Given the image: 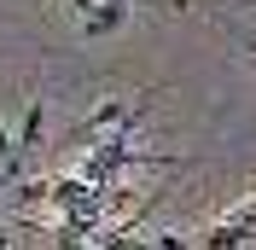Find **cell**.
<instances>
[{
  "mask_svg": "<svg viewBox=\"0 0 256 250\" xmlns=\"http://www.w3.org/2000/svg\"><path fill=\"white\" fill-rule=\"evenodd\" d=\"M122 18H128V0H105V6H88V24H82V35L88 41H99V35H111V30H122Z\"/></svg>",
  "mask_w": 256,
  "mask_h": 250,
  "instance_id": "1",
  "label": "cell"
},
{
  "mask_svg": "<svg viewBox=\"0 0 256 250\" xmlns=\"http://www.w3.org/2000/svg\"><path fill=\"white\" fill-rule=\"evenodd\" d=\"M122 110H128L122 99H105V105H99L94 116H82V122L70 128V140H88V134H99V128H111V122H122Z\"/></svg>",
  "mask_w": 256,
  "mask_h": 250,
  "instance_id": "2",
  "label": "cell"
},
{
  "mask_svg": "<svg viewBox=\"0 0 256 250\" xmlns=\"http://www.w3.org/2000/svg\"><path fill=\"white\" fill-rule=\"evenodd\" d=\"M12 157V134H6V122H0V163Z\"/></svg>",
  "mask_w": 256,
  "mask_h": 250,
  "instance_id": "3",
  "label": "cell"
},
{
  "mask_svg": "<svg viewBox=\"0 0 256 250\" xmlns=\"http://www.w3.org/2000/svg\"><path fill=\"white\" fill-rule=\"evenodd\" d=\"M70 6H76V12H88V6H94V0H70Z\"/></svg>",
  "mask_w": 256,
  "mask_h": 250,
  "instance_id": "4",
  "label": "cell"
}]
</instances>
